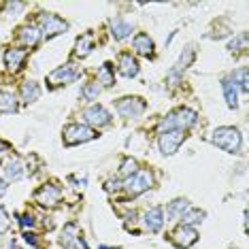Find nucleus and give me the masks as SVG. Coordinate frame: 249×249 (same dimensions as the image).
<instances>
[{"label":"nucleus","mask_w":249,"mask_h":249,"mask_svg":"<svg viewBox=\"0 0 249 249\" xmlns=\"http://www.w3.org/2000/svg\"><path fill=\"white\" fill-rule=\"evenodd\" d=\"M7 190H9L7 181H4V179H0V196H2V194H7Z\"/></svg>","instance_id":"obj_35"},{"label":"nucleus","mask_w":249,"mask_h":249,"mask_svg":"<svg viewBox=\"0 0 249 249\" xmlns=\"http://www.w3.org/2000/svg\"><path fill=\"white\" fill-rule=\"evenodd\" d=\"M190 209V202L185 200V198H177V200H173L171 205L166 209V217L168 219H181L185 215V211Z\"/></svg>","instance_id":"obj_19"},{"label":"nucleus","mask_w":249,"mask_h":249,"mask_svg":"<svg viewBox=\"0 0 249 249\" xmlns=\"http://www.w3.org/2000/svg\"><path fill=\"white\" fill-rule=\"evenodd\" d=\"M24 239H26L28 245H35V243H36V234H30V232H26Z\"/></svg>","instance_id":"obj_34"},{"label":"nucleus","mask_w":249,"mask_h":249,"mask_svg":"<svg viewBox=\"0 0 249 249\" xmlns=\"http://www.w3.org/2000/svg\"><path fill=\"white\" fill-rule=\"evenodd\" d=\"M130 32H132V24H130L128 19L124 18H115L111 19V35L117 38V41H122V38H126Z\"/></svg>","instance_id":"obj_16"},{"label":"nucleus","mask_w":249,"mask_h":249,"mask_svg":"<svg viewBox=\"0 0 249 249\" xmlns=\"http://www.w3.org/2000/svg\"><path fill=\"white\" fill-rule=\"evenodd\" d=\"M194 60V49L192 47H185V52L181 53V58H179V62L175 64V69L171 71V79H173V86H175V81H177V77H179V72H183L185 69L190 66V62Z\"/></svg>","instance_id":"obj_18"},{"label":"nucleus","mask_w":249,"mask_h":249,"mask_svg":"<svg viewBox=\"0 0 249 249\" xmlns=\"http://www.w3.org/2000/svg\"><path fill=\"white\" fill-rule=\"evenodd\" d=\"M4 175H7L9 181L21 179V175H24V164H21V160L18 156L7 158V162H4Z\"/></svg>","instance_id":"obj_14"},{"label":"nucleus","mask_w":249,"mask_h":249,"mask_svg":"<svg viewBox=\"0 0 249 249\" xmlns=\"http://www.w3.org/2000/svg\"><path fill=\"white\" fill-rule=\"evenodd\" d=\"M79 77V69L75 64H66V66H60V69H55L52 75L47 77V81L52 83V86H62V83H72L75 79Z\"/></svg>","instance_id":"obj_9"},{"label":"nucleus","mask_w":249,"mask_h":249,"mask_svg":"<svg viewBox=\"0 0 249 249\" xmlns=\"http://www.w3.org/2000/svg\"><path fill=\"white\" fill-rule=\"evenodd\" d=\"M139 168H137V160H132V158H126L122 164V175L124 177H130V175H134Z\"/></svg>","instance_id":"obj_31"},{"label":"nucleus","mask_w":249,"mask_h":249,"mask_svg":"<svg viewBox=\"0 0 249 249\" xmlns=\"http://www.w3.org/2000/svg\"><path fill=\"white\" fill-rule=\"evenodd\" d=\"M19 41L26 45V47H35V45L41 41V30L35 26H24L19 30Z\"/></svg>","instance_id":"obj_20"},{"label":"nucleus","mask_w":249,"mask_h":249,"mask_svg":"<svg viewBox=\"0 0 249 249\" xmlns=\"http://www.w3.org/2000/svg\"><path fill=\"white\" fill-rule=\"evenodd\" d=\"M143 224L149 232H158L164 226V213H162V207H154L149 209L145 215H143Z\"/></svg>","instance_id":"obj_12"},{"label":"nucleus","mask_w":249,"mask_h":249,"mask_svg":"<svg viewBox=\"0 0 249 249\" xmlns=\"http://www.w3.org/2000/svg\"><path fill=\"white\" fill-rule=\"evenodd\" d=\"M232 79H234V83H239L243 92H247V66H241L239 71L232 72Z\"/></svg>","instance_id":"obj_28"},{"label":"nucleus","mask_w":249,"mask_h":249,"mask_svg":"<svg viewBox=\"0 0 249 249\" xmlns=\"http://www.w3.org/2000/svg\"><path fill=\"white\" fill-rule=\"evenodd\" d=\"M222 89H224V96H226V103H228L230 109H236L239 107V94H236V86L228 79L222 81Z\"/></svg>","instance_id":"obj_23"},{"label":"nucleus","mask_w":249,"mask_h":249,"mask_svg":"<svg viewBox=\"0 0 249 249\" xmlns=\"http://www.w3.org/2000/svg\"><path fill=\"white\" fill-rule=\"evenodd\" d=\"M60 198H62V190H60V185H55V183L41 185L35 194V200L43 207H55L60 202Z\"/></svg>","instance_id":"obj_7"},{"label":"nucleus","mask_w":249,"mask_h":249,"mask_svg":"<svg viewBox=\"0 0 249 249\" xmlns=\"http://www.w3.org/2000/svg\"><path fill=\"white\" fill-rule=\"evenodd\" d=\"M151 183H154V177H151L149 171H137L134 175H130V177L124 181L122 188L126 190L128 196H139V194H143V192L149 190Z\"/></svg>","instance_id":"obj_3"},{"label":"nucleus","mask_w":249,"mask_h":249,"mask_svg":"<svg viewBox=\"0 0 249 249\" xmlns=\"http://www.w3.org/2000/svg\"><path fill=\"white\" fill-rule=\"evenodd\" d=\"M38 26H41V32L45 36H55L60 32H66L69 30V24H66L62 18L53 13H41L38 15Z\"/></svg>","instance_id":"obj_5"},{"label":"nucleus","mask_w":249,"mask_h":249,"mask_svg":"<svg viewBox=\"0 0 249 249\" xmlns=\"http://www.w3.org/2000/svg\"><path fill=\"white\" fill-rule=\"evenodd\" d=\"M75 241H79V228H77V224H66L64 230H62V236H60V245L66 247V249H71Z\"/></svg>","instance_id":"obj_21"},{"label":"nucleus","mask_w":249,"mask_h":249,"mask_svg":"<svg viewBox=\"0 0 249 249\" xmlns=\"http://www.w3.org/2000/svg\"><path fill=\"white\" fill-rule=\"evenodd\" d=\"M19 92H21V100L24 103H35V100H38V96H41V88L35 81H26V83H21Z\"/></svg>","instance_id":"obj_22"},{"label":"nucleus","mask_w":249,"mask_h":249,"mask_svg":"<svg viewBox=\"0 0 249 249\" xmlns=\"http://www.w3.org/2000/svg\"><path fill=\"white\" fill-rule=\"evenodd\" d=\"M83 98L86 100H94V98H98V94H100V86L98 83H88L86 88H83Z\"/></svg>","instance_id":"obj_30"},{"label":"nucleus","mask_w":249,"mask_h":249,"mask_svg":"<svg viewBox=\"0 0 249 249\" xmlns=\"http://www.w3.org/2000/svg\"><path fill=\"white\" fill-rule=\"evenodd\" d=\"M103 83L105 88H109L115 83V79H113V69H111V64L107 62V64L100 66V71H98V86Z\"/></svg>","instance_id":"obj_27"},{"label":"nucleus","mask_w":249,"mask_h":249,"mask_svg":"<svg viewBox=\"0 0 249 249\" xmlns=\"http://www.w3.org/2000/svg\"><path fill=\"white\" fill-rule=\"evenodd\" d=\"M83 120H86L88 124H92V126L103 128V126H107V124H111V115L103 105H92L83 111Z\"/></svg>","instance_id":"obj_10"},{"label":"nucleus","mask_w":249,"mask_h":249,"mask_svg":"<svg viewBox=\"0 0 249 249\" xmlns=\"http://www.w3.org/2000/svg\"><path fill=\"white\" fill-rule=\"evenodd\" d=\"M100 249H117V247H107V245H100Z\"/></svg>","instance_id":"obj_37"},{"label":"nucleus","mask_w":249,"mask_h":249,"mask_svg":"<svg viewBox=\"0 0 249 249\" xmlns=\"http://www.w3.org/2000/svg\"><path fill=\"white\" fill-rule=\"evenodd\" d=\"M92 47H94V41H92V35H86V36H81L77 41V49H75V53L79 55V58H86V55L92 52Z\"/></svg>","instance_id":"obj_26"},{"label":"nucleus","mask_w":249,"mask_h":249,"mask_svg":"<svg viewBox=\"0 0 249 249\" xmlns=\"http://www.w3.org/2000/svg\"><path fill=\"white\" fill-rule=\"evenodd\" d=\"M0 111L2 113H15L18 111V100H15V96L11 92H7V89L0 92Z\"/></svg>","instance_id":"obj_24"},{"label":"nucleus","mask_w":249,"mask_h":249,"mask_svg":"<svg viewBox=\"0 0 249 249\" xmlns=\"http://www.w3.org/2000/svg\"><path fill=\"white\" fill-rule=\"evenodd\" d=\"M228 47L232 52H243V49H247V32H241L236 38H232Z\"/></svg>","instance_id":"obj_29"},{"label":"nucleus","mask_w":249,"mask_h":249,"mask_svg":"<svg viewBox=\"0 0 249 249\" xmlns=\"http://www.w3.org/2000/svg\"><path fill=\"white\" fill-rule=\"evenodd\" d=\"M96 139V132L86 124H71L64 130V143L66 145H79V143H86V141Z\"/></svg>","instance_id":"obj_4"},{"label":"nucleus","mask_w":249,"mask_h":249,"mask_svg":"<svg viewBox=\"0 0 249 249\" xmlns=\"http://www.w3.org/2000/svg\"><path fill=\"white\" fill-rule=\"evenodd\" d=\"M181 143H183V132H181V130L162 132L160 134V141H158V145H160V151H162L164 156H173L175 151L179 149Z\"/></svg>","instance_id":"obj_8"},{"label":"nucleus","mask_w":249,"mask_h":249,"mask_svg":"<svg viewBox=\"0 0 249 249\" xmlns=\"http://www.w3.org/2000/svg\"><path fill=\"white\" fill-rule=\"evenodd\" d=\"M213 143L217 147H222L228 154H236L241 149V132L236 128L222 126L213 132Z\"/></svg>","instance_id":"obj_2"},{"label":"nucleus","mask_w":249,"mask_h":249,"mask_svg":"<svg viewBox=\"0 0 249 249\" xmlns=\"http://www.w3.org/2000/svg\"><path fill=\"white\" fill-rule=\"evenodd\" d=\"M24 60H26V49L21 47H11L4 52V64H7L9 71H18Z\"/></svg>","instance_id":"obj_13"},{"label":"nucleus","mask_w":249,"mask_h":249,"mask_svg":"<svg viewBox=\"0 0 249 249\" xmlns=\"http://www.w3.org/2000/svg\"><path fill=\"white\" fill-rule=\"evenodd\" d=\"M9 226H11L9 215H7V211H4L2 207H0V234H4V232L9 230Z\"/></svg>","instance_id":"obj_32"},{"label":"nucleus","mask_w":249,"mask_h":249,"mask_svg":"<svg viewBox=\"0 0 249 249\" xmlns=\"http://www.w3.org/2000/svg\"><path fill=\"white\" fill-rule=\"evenodd\" d=\"M202 217H205V211H200V209H188L185 215L181 217V226H194V224H200Z\"/></svg>","instance_id":"obj_25"},{"label":"nucleus","mask_w":249,"mask_h":249,"mask_svg":"<svg viewBox=\"0 0 249 249\" xmlns=\"http://www.w3.org/2000/svg\"><path fill=\"white\" fill-rule=\"evenodd\" d=\"M132 47H134V52L141 53V55H151L154 53V41L149 38V35H143V32L134 36Z\"/></svg>","instance_id":"obj_17"},{"label":"nucleus","mask_w":249,"mask_h":249,"mask_svg":"<svg viewBox=\"0 0 249 249\" xmlns=\"http://www.w3.org/2000/svg\"><path fill=\"white\" fill-rule=\"evenodd\" d=\"M196 241H198V232L194 228H190V226H179V228L173 232V243L181 249L192 247Z\"/></svg>","instance_id":"obj_11"},{"label":"nucleus","mask_w":249,"mask_h":249,"mask_svg":"<svg viewBox=\"0 0 249 249\" xmlns=\"http://www.w3.org/2000/svg\"><path fill=\"white\" fill-rule=\"evenodd\" d=\"M7 149V143H4V141H0V151H4Z\"/></svg>","instance_id":"obj_36"},{"label":"nucleus","mask_w":249,"mask_h":249,"mask_svg":"<svg viewBox=\"0 0 249 249\" xmlns=\"http://www.w3.org/2000/svg\"><path fill=\"white\" fill-rule=\"evenodd\" d=\"M115 109H117V113H120L122 117H128V120H130V117H141V115H143L145 103L139 98V96H128V98L117 100Z\"/></svg>","instance_id":"obj_6"},{"label":"nucleus","mask_w":249,"mask_h":249,"mask_svg":"<svg viewBox=\"0 0 249 249\" xmlns=\"http://www.w3.org/2000/svg\"><path fill=\"white\" fill-rule=\"evenodd\" d=\"M117 66H120V72L124 77H137L139 75V62L132 58V53H122Z\"/></svg>","instance_id":"obj_15"},{"label":"nucleus","mask_w":249,"mask_h":249,"mask_svg":"<svg viewBox=\"0 0 249 249\" xmlns=\"http://www.w3.org/2000/svg\"><path fill=\"white\" fill-rule=\"evenodd\" d=\"M19 224L24 226V228H32V226H35V219H32V215H30V213H26V215H21Z\"/></svg>","instance_id":"obj_33"},{"label":"nucleus","mask_w":249,"mask_h":249,"mask_svg":"<svg viewBox=\"0 0 249 249\" xmlns=\"http://www.w3.org/2000/svg\"><path fill=\"white\" fill-rule=\"evenodd\" d=\"M196 124V111L192 109H179L171 113V115H166L164 120H160L158 124V132H171V130H188L190 126H194Z\"/></svg>","instance_id":"obj_1"}]
</instances>
